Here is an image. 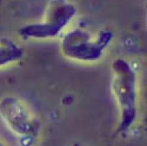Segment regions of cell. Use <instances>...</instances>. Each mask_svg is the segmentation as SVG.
Instances as JSON below:
<instances>
[{
    "label": "cell",
    "instance_id": "1",
    "mask_svg": "<svg viewBox=\"0 0 147 146\" xmlns=\"http://www.w3.org/2000/svg\"><path fill=\"white\" fill-rule=\"evenodd\" d=\"M112 90L120 111L119 131L129 129L137 113V76L131 65L123 59H117L113 65Z\"/></svg>",
    "mask_w": 147,
    "mask_h": 146
},
{
    "label": "cell",
    "instance_id": "2",
    "mask_svg": "<svg viewBox=\"0 0 147 146\" xmlns=\"http://www.w3.org/2000/svg\"><path fill=\"white\" fill-rule=\"evenodd\" d=\"M112 39L111 32L102 31L95 40L84 31L76 30L65 36L63 51L65 55L81 62H94L102 56Z\"/></svg>",
    "mask_w": 147,
    "mask_h": 146
},
{
    "label": "cell",
    "instance_id": "3",
    "mask_svg": "<svg viewBox=\"0 0 147 146\" xmlns=\"http://www.w3.org/2000/svg\"><path fill=\"white\" fill-rule=\"evenodd\" d=\"M75 7L65 0H54L45 21L22 28L20 34L27 38H45L57 36L76 14Z\"/></svg>",
    "mask_w": 147,
    "mask_h": 146
},
{
    "label": "cell",
    "instance_id": "4",
    "mask_svg": "<svg viewBox=\"0 0 147 146\" xmlns=\"http://www.w3.org/2000/svg\"><path fill=\"white\" fill-rule=\"evenodd\" d=\"M0 116L12 131L22 137H32L38 131V124L28 108L14 96L0 99Z\"/></svg>",
    "mask_w": 147,
    "mask_h": 146
},
{
    "label": "cell",
    "instance_id": "5",
    "mask_svg": "<svg viewBox=\"0 0 147 146\" xmlns=\"http://www.w3.org/2000/svg\"><path fill=\"white\" fill-rule=\"evenodd\" d=\"M22 56V50L13 41L7 38H0V68L18 62Z\"/></svg>",
    "mask_w": 147,
    "mask_h": 146
},
{
    "label": "cell",
    "instance_id": "6",
    "mask_svg": "<svg viewBox=\"0 0 147 146\" xmlns=\"http://www.w3.org/2000/svg\"><path fill=\"white\" fill-rule=\"evenodd\" d=\"M0 146H7V145H5V144H4V143L3 142V141L1 140V139H0Z\"/></svg>",
    "mask_w": 147,
    "mask_h": 146
}]
</instances>
